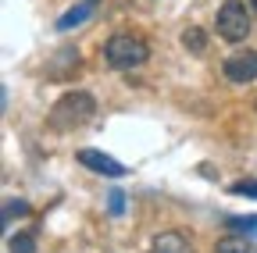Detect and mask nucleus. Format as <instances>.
I'll return each instance as SVG.
<instances>
[{
  "mask_svg": "<svg viewBox=\"0 0 257 253\" xmlns=\"http://www.w3.org/2000/svg\"><path fill=\"white\" fill-rule=\"evenodd\" d=\"M147 253H197V249H193V239H189L186 232L168 228V232L154 235V242H150V249H147Z\"/></svg>",
  "mask_w": 257,
  "mask_h": 253,
  "instance_id": "obj_6",
  "label": "nucleus"
},
{
  "mask_svg": "<svg viewBox=\"0 0 257 253\" xmlns=\"http://www.w3.org/2000/svg\"><path fill=\"white\" fill-rule=\"evenodd\" d=\"M225 228L250 235V232H257V214H253V217H225Z\"/></svg>",
  "mask_w": 257,
  "mask_h": 253,
  "instance_id": "obj_11",
  "label": "nucleus"
},
{
  "mask_svg": "<svg viewBox=\"0 0 257 253\" xmlns=\"http://www.w3.org/2000/svg\"><path fill=\"white\" fill-rule=\"evenodd\" d=\"M79 164L89 168V171H96V175H107V178H125L128 175V168L118 164L114 157L104 153V150H79Z\"/></svg>",
  "mask_w": 257,
  "mask_h": 253,
  "instance_id": "obj_5",
  "label": "nucleus"
},
{
  "mask_svg": "<svg viewBox=\"0 0 257 253\" xmlns=\"http://www.w3.org/2000/svg\"><path fill=\"white\" fill-rule=\"evenodd\" d=\"M253 107H257V97H253Z\"/></svg>",
  "mask_w": 257,
  "mask_h": 253,
  "instance_id": "obj_16",
  "label": "nucleus"
},
{
  "mask_svg": "<svg viewBox=\"0 0 257 253\" xmlns=\"http://www.w3.org/2000/svg\"><path fill=\"white\" fill-rule=\"evenodd\" d=\"M229 193H236V196H250V200H257V178H243V182H232V189Z\"/></svg>",
  "mask_w": 257,
  "mask_h": 253,
  "instance_id": "obj_12",
  "label": "nucleus"
},
{
  "mask_svg": "<svg viewBox=\"0 0 257 253\" xmlns=\"http://www.w3.org/2000/svg\"><path fill=\"white\" fill-rule=\"evenodd\" d=\"M250 18H253V11L243 0H225L218 8V15H214V29H218V36L225 43H243L250 36Z\"/></svg>",
  "mask_w": 257,
  "mask_h": 253,
  "instance_id": "obj_3",
  "label": "nucleus"
},
{
  "mask_svg": "<svg viewBox=\"0 0 257 253\" xmlns=\"http://www.w3.org/2000/svg\"><path fill=\"white\" fill-rule=\"evenodd\" d=\"M93 4L96 0H82V4H75L72 11H64V18L57 22V33H68V29H75V25H82L89 15H93Z\"/></svg>",
  "mask_w": 257,
  "mask_h": 253,
  "instance_id": "obj_7",
  "label": "nucleus"
},
{
  "mask_svg": "<svg viewBox=\"0 0 257 253\" xmlns=\"http://www.w3.org/2000/svg\"><path fill=\"white\" fill-rule=\"evenodd\" d=\"M8 246H11V253H36V235H32V232H18V235L8 239Z\"/></svg>",
  "mask_w": 257,
  "mask_h": 253,
  "instance_id": "obj_10",
  "label": "nucleus"
},
{
  "mask_svg": "<svg viewBox=\"0 0 257 253\" xmlns=\"http://www.w3.org/2000/svg\"><path fill=\"white\" fill-rule=\"evenodd\" d=\"M182 47H186V50H193V54H204V50H207V36L200 33L197 25H189L186 33H182Z\"/></svg>",
  "mask_w": 257,
  "mask_h": 253,
  "instance_id": "obj_9",
  "label": "nucleus"
},
{
  "mask_svg": "<svg viewBox=\"0 0 257 253\" xmlns=\"http://www.w3.org/2000/svg\"><path fill=\"white\" fill-rule=\"evenodd\" d=\"M214 253H250V239L243 232L239 235H225V239H218Z\"/></svg>",
  "mask_w": 257,
  "mask_h": 253,
  "instance_id": "obj_8",
  "label": "nucleus"
},
{
  "mask_svg": "<svg viewBox=\"0 0 257 253\" xmlns=\"http://www.w3.org/2000/svg\"><path fill=\"white\" fill-rule=\"evenodd\" d=\"M15 214H29V203L25 200H8L4 203V221H11Z\"/></svg>",
  "mask_w": 257,
  "mask_h": 253,
  "instance_id": "obj_14",
  "label": "nucleus"
},
{
  "mask_svg": "<svg viewBox=\"0 0 257 253\" xmlns=\"http://www.w3.org/2000/svg\"><path fill=\"white\" fill-rule=\"evenodd\" d=\"M147 57H150V47L136 33H114L104 43V61H107L114 72H133V68L147 65Z\"/></svg>",
  "mask_w": 257,
  "mask_h": 253,
  "instance_id": "obj_2",
  "label": "nucleus"
},
{
  "mask_svg": "<svg viewBox=\"0 0 257 253\" xmlns=\"http://www.w3.org/2000/svg\"><path fill=\"white\" fill-rule=\"evenodd\" d=\"M221 75L229 79L232 86H246L257 79V50H236L232 57H225Z\"/></svg>",
  "mask_w": 257,
  "mask_h": 253,
  "instance_id": "obj_4",
  "label": "nucleus"
},
{
  "mask_svg": "<svg viewBox=\"0 0 257 253\" xmlns=\"http://www.w3.org/2000/svg\"><path fill=\"white\" fill-rule=\"evenodd\" d=\"M246 4H250V11H253V18H257V0H246Z\"/></svg>",
  "mask_w": 257,
  "mask_h": 253,
  "instance_id": "obj_15",
  "label": "nucleus"
},
{
  "mask_svg": "<svg viewBox=\"0 0 257 253\" xmlns=\"http://www.w3.org/2000/svg\"><path fill=\"white\" fill-rule=\"evenodd\" d=\"M107 210H111L114 217H121V214H125V193H121V189H111V196H107Z\"/></svg>",
  "mask_w": 257,
  "mask_h": 253,
  "instance_id": "obj_13",
  "label": "nucleus"
},
{
  "mask_svg": "<svg viewBox=\"0 0 257 253\" xmlns=\"http://www.w3.org/2000/svg\"><path fill=\"white\" fill-rule=\"evenodd\" d=\"M93 111H96V100L89 97V93L75 89V93H64V97L50 107L47 125H50L54 132H75L79 125H86L93 118Z\"/></svg>",
  "mask_w": 257,
  "mask_h": 253,
  "instance_id": "obj_1",
  "label": "nucleus"
}]
</instances>
